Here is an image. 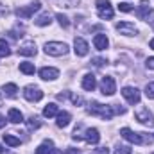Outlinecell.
<instances>
[{
  "label": "cell",
  "mask_w": 154,
  "mask_h": 154,
  "mask_svg": "<svg viewBox=\"0 0 154 154\" xmlns=\"http://www.w3.org/2000/svg\"><path fill=\"white\" fill-rule=\"evenodd\" d=\"M7 120H9V122H13V124H22V122H23V115H22V111H20V109L11 108V109H9V113H7Z\"/></svg>",
  "instance_id": "19"
},
{
  "label": "cell",
  "mask_w": 154,
  "mask_h": 154,
  "mask_svg": "<svg viewBox=\"0 0 154 154\" xmlns=\"http://www.w3.org/2000/svg\"><path fill=\"white\" fill-rule=\"evenodd\" d=\"M100 91H102L104 95H108V97H111V95H113V93L116 91L115 79H113L111 75L102 77V81H100Z\"/></svg>",
  "instance_id": "7"
},
{
  "label": "cell",
  "mask_w": 154,
  "mask_h": 154,
  "mask_svg": "<svg viewBox=\"0 0 154 154\" xmlns=\"http://www.w3.org/2000/svg\"><path fill=\"white\" fill-rule=\"evenodd\" d=\"M88 143H99V140H100V134H99V131L95 129V127H90V129H86L84 131V136H82Z\"/></svg>",
  "instance_id": "15"
},
{
  "label": "cell",
  "mask_w": 154,
  "mask_h": 154,
  "mask_svg": "<svg viewBox=\"0 0 154 154\" xmlns=\"http://www.w3.org/2000/svg\"><path fill=\"white\" fill-rule=\"evenodd\" d=\"M145 95H147L149 99H154V82H149V84L145 86Z\"/></svg>",
  "instance_id": "31"
},
{
  "label": "cell",
  "mask_w": 154,
  "mask_h": 154,
  "mask_svg": "<svg viewBox=\"0 0 154 154\" xmlns=\"http://www.w3.org/2000/svg\"><path fill=\"white\" fill-rule=\"evenodd\" d=\"M4 152V147H2V145H0V154Z\"/></svg>",
  "instance_id": "39"
},
{
  "label": "cell",
  "mask_w": 154,
  "mask_h": 154,
  "mask_svg": "<svg viewBox=\"0 0 154 154\" xmlns=\"http://www.w3.org/2000/svg\"><path fill=\"white\" fill-rule=\"evenodd\" d=\"M133 151H131V147L129 145H118L115 149V154H131Z\"/></svg>",
  "instance_id": "29"
},
{
  "label": "cell",
  "mask_w": 154,
  "mask_h": 154,
  "mask_svg": "<svg viewBox=\"0 0 154 154\" xmlns=\"http://www.w3.org/2000/svg\"><path fill=\"white\" fill-rule=\"evenodd\" d=\"M56 18H57V22H59V25H61V27H65V29H66V27L70 25L68 18H66L65 14H61V13H57V14H56Z\"/></svg>",
  "instance_id": "28"
},
{
  "label": "cell",
  "mask_w": 154,
  "mask_h": 154,
  "mask_svg": "<svg viewBox=\"0 0 154 154\" xmlns=\"http://www.w3.org/2000/svg\"><path fill=\"white\" fill-rule=\"evenodd\" d=\"M122 95H124V99H125L129 104H133V106L138 104L140 99H142V97H140V91H138L136 88H133V86H125V88L122 90Z\"/></svg>",
  "instance_id": "8"
},
{
  "label": "cell",
  "mask_w": 154,
  "mask_h": 154,
  "mask_svg": "<svg viewBox=\"0 0 154 154\" xmlns=\"http://www.w3.org/2000/svg\"><path fill=\"white\" fill-rule=\"evenodd\" d=\"M23 97H25L29 102H38V100L43 99V91L39 90L38 86L29 84V86H25V88H23Z\"/></svg>",
  "instance_id": "6"
},
{
  "label": "cell",
  "mask_w": 154,
  "mask_h": 154,
  "mask_svg": "<svg viewBox=\"0 0 154 154\" xmlns=\"http://www.w3.org/2000/svg\"><path fill=\"white\" fill-rule=\"evenodd\" d=\"M39 7H41L39 2H32V4H29L27 7H18V9H16V16L22 18V20H29L36 11H39Z\"/></svg>",
  "instance_id": "5"
},
{
  "label": "cell",
  "mask_w": 154,
  "mask_h": 154,
  "mask_svg": "<svg viewBox=\"0 0 154 154\" xmlns=\"http://www.w3.org/2000/svg\"><path fill=\"white\" fill-rule=\"evenodd\" d=\"M4 125H5V116H2V115H0V129H2Z\"/></svg>",
  "instance_id": "36"
},
{
  "label": "cell",
  "mask_w": 154,
  "mask_h": 154,
  "mask_svg": "<svg viewBox=\"0 0 154 154\" xmlns=\"http://www.w3.org/2000/svg\"><path fill=\"white\" fill-rule=\"evenodd\" d=\"M120 134H122V138H125L127 142H131V143H151L152 142V138L149 136V134H145V133H134V131H131L129 127H122L120 129Z\"/></svg>",
  "instance_id": "2"
},
{
  "label": "cell",
  "mask_w": 154,
  "mask_h": 154,
  "mask_svg": "<svg viewBox=\"0 0 154 154\" xmlns=\"http://www.w3.org/2000/svg\"><path fill=\"white\" fill-rule=\"evenodd\" d=\"M70 120H72V115H70L68 111H61V113H57L56 124H57V127H66V125L70 124Z\"/></svg>",
  "instance_id": "20"
},
{
  "label": "cell",
  "mask_w": 154,
  "mask_h": 154,
  "mask_svg": "<svg viewBox=\"0 0 154 154\" xmlns=\"http://www.w3.org/2000/svg\"><path fill=\"white\" fill-rule=\"evenodd\" d=\"M93 45H95L97 50H106L108 45H109V41H108V38H106V34H95V38H93Z\"/></svg>",
  "instance_id": "18"
},
{
  "label": "cell",
  "mask_w": 154,
  "mask_h": 154,
  "mask_svg": "<svg viewBox=\"0 0 154 154\" xmlns=\"http://www.w3.org/2000/svg\"><path fill=\"white\" fill-rule=\"evenodd\" d=\"M50 22H52V18H50V14H48V13L41 14V16H38V18L34 20V23H36L38 27H45V25H50Z\"/></svg>",
  "instance_id": "23"
},
{
  "label": "cell",
  "mask_w": 154,
  "mask_h": 154,
  "mask_svg": "<svg viewBox=\"0 0 154 154\" xmlns=\"http://www.w3.org/2000/svg\"><path fill=\"white\" fill-rule=\"evenodd\" d=\"M118 11H122V13H131V11H133V5H131L129 2H122V4H118Z\"/></svg>",
  "instance_id": "30"
},
{
  "label": "cell",
  "mask_w": 154,
  "mask_h": 154,
  "mask_svg": "<svg viewBox=\"0 0 154 154\" xmlns=\"http://www.w3.org/2000/svg\"><path fill=\"white\" fill-rule=\"evenodd\" d=\"M36 45L32 43V41H29V43H25V45H22L20 48H18V54L20 56H36Z\"/></svg>",
  "instance_id": "16"
},
{
  "label": "cell",
  "mask_w": 154,
  "mask_h": 154,
  "mask_svg": "<svg viewBox=\"0 0 154 154\" xmlns=\"http://www.w3.org/2000/svg\"><path fill=\"white\" fill-rule=\"evenodd\" d=\"M2 91H4V95H5V97H14V95H16V91H18V86H16L14 82H7V84H4V86H2Z\"/></svg>",
  "instance_id": "21"
},
{
  "label": "cell",
  "mask_w": 154,
  "mask_h": 154,
  "mask_svg": "<svg viewBox=\"0 0 154 154\" xmlns=\"http://www.w3.org/2000/svg\"><path fill=\"white\" fill-rule=\"evenodd\" d=\"M34 65L32 63H20V72H23V74H27V75H32L34 74Z\"/></svg>",
  "instance_id": "25"
},
{
  "label": "cell",
  "mask_w": 154,
  "mask_h": 154,
  "mask_svg": "<svg viewBox=\"0 0 154 154\" xmlns=\"http://www.w3.org/2000/svg\"><path fill=\"white\" fill-rule=\"evenodd\" d=\"M95 86H97V81H95V75L93 74H86V75L82 77V88L86 91H93Z\"/></svg>",
  "instance_id": "17"
},
{
  "label": "cell",
  "mask_w": 154,
  "mask_h": 154,
  "mask_svg": "<svg viewBox=\"0 0 154 154\" xmlns=\"http://www.w3.org/2000/svg\"><path fill=\"white\" fill-rule=\"evenodd\" d=\"M66 154H79V151H75V149H72V151H68Z\"/></svg>",
  "instance_id": "37"
},
{
  "label": "cell",
  "mask_w": 154,
  "mask_h": 154,
  "mask_svg": "<svg viewBox=\"0 0 154 154\" xmlns=\"http://www.w3.org/2000/svg\"><path fill=\"white\" fill-rule=\"evenodd\" d=\"M57 113L59 111H57V106L56 104H47L43 108V116H47V118H52V116H56Z\"/></svg>",
  "instance_id": "22"
},
{
  "label": "cell",
  "mask_w": 154,
  "mask_h": 154,
  "mask_svg": "<svg viewBox=\"0 0 154 154\" xmlns=\"http://www.w3.org/2000/svg\"><path fill=\"white\" fill-rule=\"evenodd\" d=\"M152 25H154V23H152Z\"/></svg>",
  "instance_id": "40"
},
{
  "label": "cell",
  "mask_w": 154,
  "mask_h": 154,
  "mask_svg": "<svg viewBox=\"0 0 154 154\" xmlns=\"http://www.w3.org/2000/svg\"><path fill=\"white\" fill-rule=\"evenodd\" d=\"M95 154H109V149L108 147H99V149H95Z\"/></svg>",
  "instance_id": "35"
},
{
  "label": "cell",
  "mask_w": 154,
  "mask_h": 154,
  "mask_svg": "<svg viewBox=\"0 0 154 154\" xmlns=\"http://www.w3.org/2000/svg\"><path fill=\"white\" fill-rule=\"evenodd\" d=\"M116 31L120 34H124V36H134L138 32V29L131 22H120V23H116Z\"/></svg>",
  "instance_id": "10"
},
{
  "label": "cell",
  "mask_w": 154,
  "mask_h": 154,
  "mask_svg": "<svg viewBox=\"0 0 154 154\" xmlns=\"http://www.w3.org/2000/svg\"><path fill=\"white\" fill-rule=\"evenodd\" d=\"M36 154H63V152H61V151H57V149H54L50 140H45L38 149H36Z\"/></svg>",
  "instance_id": "14"
},
{
  "label": "cell",
  "mask_w": 154,
  "mask_h": 154,
  "mask_svg": "<svg viewBox=\"0 0 154 154\" xmlns=\"http://www.w3.org/2000/svg\"><path fill=\"white\" fill-rule=\"evenodd\" d=\"M149 45H151V48L154 50V39H151V43H149Z\"/></svg>",
  "instance_id": "38"
},
{
  "label": "cell",
  "mask_w": 154,
  "mask_h": 154,
  "mask_svg": "<svg viewBox=\"0 0 154 154\" xmlns=\"http://www.w3.org/2000/svg\"><path fill=\"white\" fill-rule=\"evenodd\" d=\"M70 99H72V102H74V104H82V99H81V97H77V95H72V93H70Z\"/></svg>",
  "instance_id": "33"
},
{
  "label": "cell",
  "mask_w": 154,
  "mask_h": 154,
  "mask_svg": "<svg viewBox=\"0 0 154 154\" xmlns=\"http://www.w3.org/2000/svg\"><path fill=\"white\" fill-rule=\"evenodd\" d=\"M151 14H152V7H151L149 0H142L140 5H138V9H136V16L140 20H147Z\"/></svg>",
  "instance_id": "11"
},
{
  "label": "cell",
  "mask_w": 154,
  "mask_h": 154,
  "mask_svg": "<svg viewBox=\"0 0 154 154\" xmlns=\"http://www.w3.org/2000/svg\"><path fill=\"white\" fill-rule=\"evenodd\" d=\"M97 14L102 18V20H111L113 18V7L109 4V0H97Z\"/></svg>",
  "instance_id": "4"
},
{
  "label": "cell",
  "mask_w": 154,
  "mask_h": 154,
  "mask_svg": "<svg viewBox=\"0 0 154 154\" xmlns=\"http://www.w3.org/2000/svg\"><path fill=\"white\" fill-rule=\"evenodd\" d=\"M74 50H75L77 56H86L88 52H90V47H88V43L84 41L82 38H75V41H74Z\"/></svg>",
  "instance_id": "13"
},
{
  "label": "cell",
  "mask_w": 154,
  "mask_h": 154,
  "mask_svg": "<svg viewBox=\"0 0 154 154\" xmlns=\"http://www.w3.org/2000/svg\"><path fill=\"white\" fill-rule=\"evenodd\" d=\"M4 142L9 145V147H18L20 145V138L13 136V134H4Z\"/></svg>",
  "instance_id": "24"
},
{
  "label": "cell",
  "mask_w": 154,
  "mask_h": 154,
  "mask_svg": "<svg viewBox=\"0 0 154 154\" xmlns=\"http://www.w3.org/2000/svg\"><path fill=\"white\" fill-rule=\"evenodd\" d=\"M145 66H147L149 70H154V57H149V59L145 61Z\"/></svg>",
  "instance_id": "34"
},
{
  "label": "cell",
  "mask_w": 154,
  "mask_h": 154,
  "mask_svg": "<svg viewBox=\"0 0 154 154\" xmlns=\"http://www.w3.org/2000/svg\"><path fill=\"white\" fill-rule=\"evenodd\" d=\"M125 109L124 108H118V106H104V104H99V102H91V106L88 108V113L95 116H100L104 120H111L113 115H122Z\"/></svg>",
  "instance_id": "1"
},
{
  "label": "cell",
  "mask_w": 154,
  "mask_h": 154,
  "mask_svg": "<svg viewBox=\"0 0 154 154\" xmlns=\"http://www.w3.org/2000/svg\"><path fill=\"white\" fill-rule=\"evenodd\" d=\"M106 63V59H102V57H93V65L95 66H102Z\"/></svg>",
  "instance_id": "32"
},
{
  "label": "cell",
  "mask_w": 154,
  "mask_h": 154,
  "mask_svg": "<svg viewBox=\"0 0 154 154\" xmlns=\"http://www.w3.org/2000/svg\"><path fill=\"white\" fill-rule=\"evenodd\" d=\"M27 125H29V129H38V127H41V120L38 116H31L27 120Z\"/></svg>",
  "instance_id": "27"
},
{
  "label": "cell",
  "mask_w": 154,
  "mask_h": 154,
  "mask_svg": "<svg viewBox=\"0 0 154 154\" xmlns=\"http://www.w3.org/2000/svg\"><path fill=\"white\" fill-rule=\"evenodd\" d=\"M9 54H11L9 43H7L5 39H0V57H5V56H9Z\"/></svg>",
  "instance_id": "26"
},
{
  "label": "cell",
  "mask_w": 154,
  "mask_h": 154,
  "mask_svg": "<svg viewBox=\"0 0 154 154\" xmlns=\"http://www.w3.org/2000/svg\"><path fill=\"white\" fill-rule=\"evenodd\" d=\"M45 52L48 56L59 57V56H65L68 52V45L63 41H48V43H45Z\"/></svg>",
  "instance_id": "3"
},
{
  "label": "cell",
  "mask_w": 154,
  "mask_h": 154,
  "mask_svg": "<svg viewBox=\"0 0 154 154\" xmlns=\"http://www.w3.org/2000/svg\"><path fill=\"white\" fill-rule=\"evenodd\" d=\"M136 120L143 125H154V115L149 111V108H140L136 111Z\"/></svg>",
  "instance_id": "9"
},
{
  "label": "cell",
  "mask_w": 154,
  "mask_h": 154,
  "mask_svg": "<svg viewBox=\"0 0 154 154\" xmlns=\"http://www.w3.org/2000/svg\"><path fill=\"white\" fill-rule=\"evenodd\" d=\"M39 77L43 81H54V79L59 77V70L57 68H52V66H45V68L39 70Z\"/></svg>",
  "instance_id": "12"
}]
</instances>
